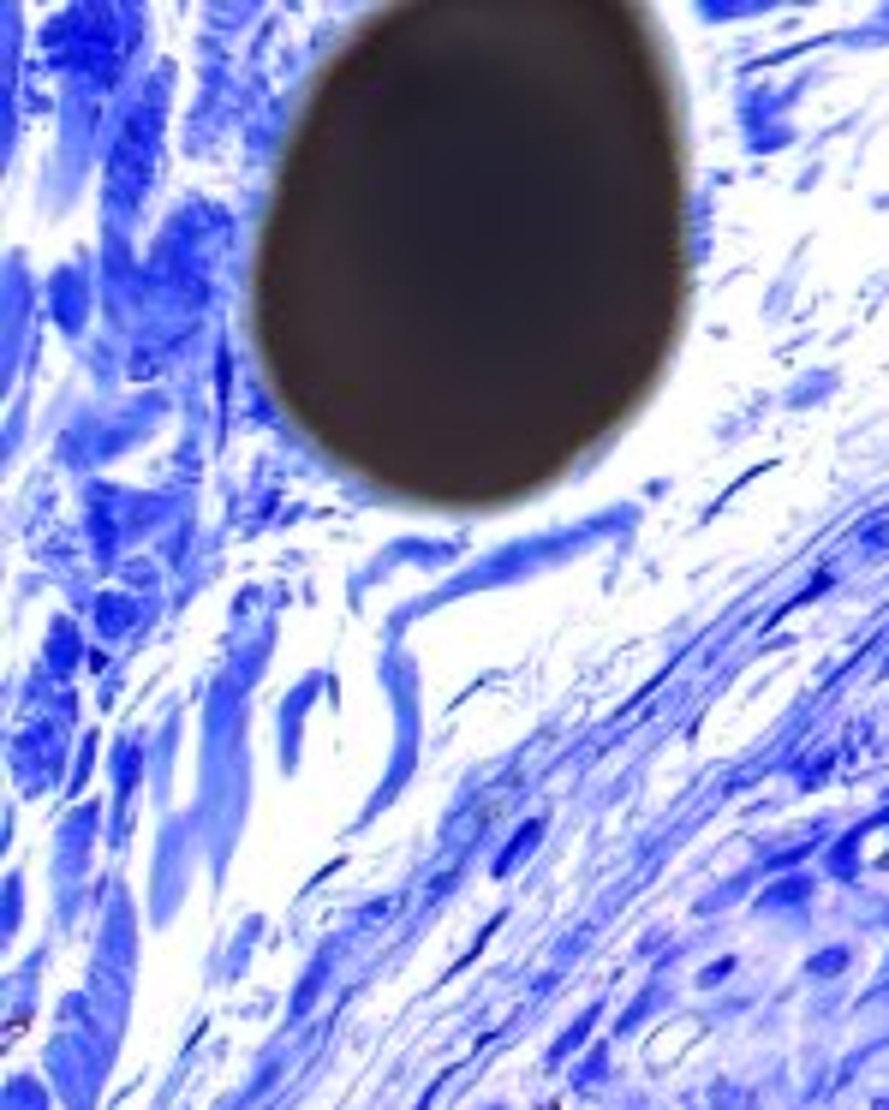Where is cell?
Returning a JSON list of instances; mask_svg holds the SVG:
<instances>
[{"instance_id":"cell-1","label":"cell","mask_w":889,"mask_h":1110,"mask_svg":"<svg viewBox=\"0 0 889 1110\" xmlns=\"http://www.w3.org/2000/svg\"><path fill=\"white\" fill-rule=\"evenodd\" d=\"M699 1039H705V1021H699V1016L663 1021V1027L645 1039V1068H656V1075H663V1068H675V1057H687Z\"/></svg>"},{"instance_id":"cell-2","label":"cell","mask_w":889,"mask_h":1110,"mask_svg":"<svg viewBox=\"0 0 889 1110\" xmlns=\"http://www.w3.org/2000/svg\"><path fill=\"white\" fill-rule=\"evenodd\" d=\"M859 860H866V866H889V825L871 830L866 842H859Z\"/></svg>"}]
</instances>
